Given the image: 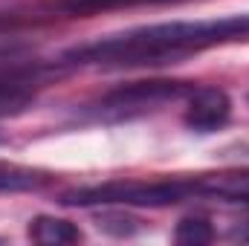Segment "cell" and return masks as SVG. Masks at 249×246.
<instances>
[{"label": "cell", "mask_w": 249, "mask_h": 246, "mask_svg": "<svg viewBox=\"0 0 249 246\" xmlns=\"http://www.w3.org/2000/svg\"><path fill=\"white\" fill-rule=\"evenodd\" d=\"M29 238L35 244L44 246H64V244H78L84 235L75 223L61 220V217H50V214H41L29 223Z\"/></svg>", "instance_id": "7"}, {"label": "cell", "mask_w": 249, "mask_h": 246, "mask_svg": "<svg viewBox=\"0 0 249 246\" xmlns=\"http://www.w3.org/2000/svg\"><path fill=\"white\" fill-rule=\"evenodd\" d=\"M186 93H191V84L186 81H133V84H124L119 90L107 93L99 102V116H113V119L139 116L160 105L177 102Z\"/></svg>", "instance_id": "3"}, {"label": "cell", "mask_w": 249, "mask_h": 246, "mask_svg": "<svg viewBox=\"0 0 249 246\" xmlns=\"http://www.w3.org/2000/svg\"><path fill=\"white\" fill-rule=\"evenodd\" d=\"M232 116V102L220 87H200L191 90L188 107L183 113V122L194 133H214Z\"/></svg>", "instance_id": "4"}, {"label": "cell", "mask_w": 249, "mask_h": 246, "mask_svg": "<svg viewBox=\"0 0 249 246\" xmlns=\"http://www.w3.org/2000/svg\"><path fill=\"white\" fill-rule=\"evenodd\" d=\"M32 84H35L32 72H20V70L0 72V116L23 110L32 102Z\"/></svg>", "instance_id": "6"}, {"label": "cell", "mask_w": 249, "mask_h": 246, "mask_svg": "<svg viewBox=\"0 0 249 246\" xmlns=\"http://www.w3.org/2000/svg\"><path fill=\"white\" fill-rule=\"evenodd\" d=\"M154 3H180V0H61L58 6L70 15H99V12H110V9L154 6Z\"/></svg>", "instance_id": "9"}, {"label": "cell", "mask_w": 249, "mask_h": 246, "mask_svg": "<svg viewBox=\"0 0 249 246\" xmlns=\"http://www.w3.org/2000/svg\"><path fill=\"white\" fill-rule=\"evenodd\" d=\"M50 183V174L38 168H23V165H0V194L9 191H32Z\"/></svg>", "instance_id": "8"}, {"label": "cell", "mask_w": 249, "mask_h": 246, "mask_svg": "<svg viewBox=\"0 0 249 246\" xmlns=\"http://www.w3.org/2000/svg\"><path fill=\"white\" fill-rule=\"evenodd\" d=\"M200 197L197 177H165V180H113L102 185H87V188H72L64 191V206H177Z\"/></svg>", "instance_id": "2"}, {"label": "cell", "mask_w": 249, "mask_h": 246, "mask_svg": "<svg viewBox=\"0 0 249 246\" xmlns=\"http://www.w3.org/2000/svg\"><path fill=\"white\" fill-rule=\"evenodd\" d=\"M249 15L214 18V20H174L139 26L130 32L107 35L93 44L64 53V61L81 67H145V64L177 61L183 55L217 47L226 41H247Z\"/></svg>", "instance_id": "1"}, {"label": "cell", "mask_w": 249, "mask_h": 246, "mask_svg": "<svg viewBox=\"0 0 249 246\" xmlns=\"http://www.w3.org/2000/svg\"><path fill=\"white\" fill-rule=\"evenodd\" d=\"M214 238V229L209 220L203 217H183L174 229V241L177 244H186V246H200V244H209Z\"/></svg>", "instance_id": "10"}, {"label": "cell", "mask_w": 249, "mask_h": 246, "mask_svg": "<svg viewBox=\"0 0 249 246\" xmlns=\"http://www.w3.org/2000/svg\"><path fill=\"white\" fill-rule=\"evenodd\" d=\"M235 238H238V241H244V244H249V223H247V226H241V229L235 232Z\"/></svg>", "instance_id": "11"}, {"label": "cell", "mask_w": 249, "mask_h": 246, "mask_svg": "<svg viewBox=\"0 0 249 246\" xmlns=\"http://www.w3.org/2000/svg\"><path fill=\"white\" fill-rule=\"evenodd\" d=\"M200 183V197L223 200V203H247L249 206V171H235V174H209L197 177Z\"/></svg>", "instance_id": "5"}]
</instances>
